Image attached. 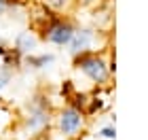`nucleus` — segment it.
<instances>
[{"label": "nucleus", "mask_w": 148, "mask_h": 140, "mask_svg": "<svg viewBox=\"0 0 148 140\" xmlns=\"http://www.w3.org/2000/svg\"><path fill=\"white\" fill-rule=\"evenodd\" d=\"M99 134H102L104 138H114V130H112V128H106V130L99 132Z\"/></svg>", "instance_id": "0eeeda50"}, {"label": "nucleus", "mask_w": 148, "mask_h": 140, "mask_svg": "<svg viewBox=\"0 0 148 140\" xmlns=\"http://www.w3.org/2000/svg\"><path fill=\"white\" fill-rule=\"evenodd\" d=\"M49 121V117H47V112L45 110H36L34 112V117L30 119V128H40L42 123Z\"/></svg>", "instance_id": "20e7f679"}, {"label": "nucleus", "mask_w": 148, "mask_h": 140, "mask_svg": "<svg viewBox=\"0 0 148 140\" xmlns=\"http://www.w3.org/2000/svg\"><path fill=\"white\" fill-rule=\"evenodd\" d=\"M87 43H89V32H83V34H78L76 36V41L72 43V49L74 51H80V49H85Z\"/></svg>", "instance_id": "39448f33"}, {"label": "nucleus", "mask_w": 148, "mask_h": 140, "mask_svg": "<svg viewBox=\"0 0 148 140\" xmlns=\"http://www.w3.org/2000/svg\"><path fill=\"white\" fill-rule=\"evenodd\" d=\"M36 140H47V136H38V138H36Z\"/></svg>", "instance_id": "9b49d317"}, {"label": "nucleus", "mask_w": 148, "mask_h": 140, "mask_svg": "<svg viewBox=\"0 0 148 140\" xmlns=\"http://www.w3.org/2000/svg\"><path fill=\"white\" fill-rule=\"evenodd\" d=\"M17 45H19V49H21V51H28V49L34 47V38H32L30 34H21V36H19V41H17Z\"/></svg>", "instance_id": "423d86ee"}, {"label": "nucleus", "mask_w": 148, "mask_h": 140, "mask_svg": "<svg viewBox=\"0 0 148 140\" xmlns=\"http://www.w3.org/2000/svg\"><path fill=\"white\" fill-rule=\"evenodd\" d=\"M4 9H6V4H4V0H0V13H2Z\"/></svg>", "instance_id": "9d476101"}, {"label": "nucleus", "mask_w": 148, "mask_h": 140, "mask_svg": "<svg viewBox=\"0 0 148 140\" xmlns=\"http://www.w3.org/2000/svg\"><path fill=\"white\" fill-rule=\"evenodd\" d=\"M49 38L53 43H57V45H64V43H68L72 38V28L70 26H64V23H57V26H53L49 30Z\"/></svg>", "instance_id": "7ed1b4c3"}, {"label": "nucleus", "mask_w": 148, "mask_h": 140, "mask_svg": "<svg viewBox=\"0 0 148 140\" xmlns=\"http://www.w3.org/2000/svg\"><path fill=\"white\" fill-rule=\"evenodd\" d=\"M6 81H9V74H6V72H2V74H0V87H4Z\"/></svg>", "instance_id": "6e6552de"}, {"label": "nucleus", "mask_w": 148, "mask_h": 140, "mask_svg": "<svg viewBox=\"0 0 148 140\" xmlns=\"http://www.w3.org/2000/svg\"><path fill=\"white\" fill-rule=\"evenodd\" d=\"M78 125H80V112L78 110L70 108L62 115V130L66 134H74V132L78 130Z\"/></svg>", "instance_id": "f03ea898"}, {"label": "nucleus", "mask_w": 148, "mask_h": 140, "mask_svg": "<svg viewBox=\"0 0 148 140\" xmlns=\"http://www.w3.org/2000/svg\"><path fill=\"white\" fill-rule=\"evenodd\" d=\"M49 2H51V4H55V6H62L66 0H49Z\"/></svg>", "instance_id": "1a4fd4ad"}, {"label": "nucleus", "mask_w": 148, "mask_h": 140, "mask_svg": "<svg viewBox=\"0 0 148 140\" xmlns=\"http://www.w3.org/2000/svg\"><path fill=\"white\" fill-rule=\"evenodd\" d=\"M78 66L93 79V81L102 83V81H106V77H108V70H106L104 62H102V59H97V57H83L78 62Z\"/></svg>", "instance_id": "f257e3e1"}]
</instances>
